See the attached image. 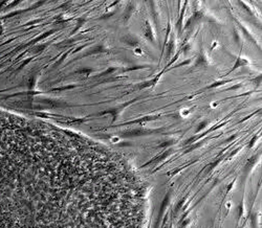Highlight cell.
<instances>
[{"label":"cell","instance_id":"6da1fadb","mask_svg":"<svg viewBox=\"0 0 262 228\" xmlns=\"http://www.w3.org/2000/svg\"><path fill=\"white\" fill-rule=\"evenodd\" d=\"M50 133L0 110V228H67L75 179Z\"/></svg>","mask_w":262,"mask_h":228},{"label":"cell","instance_id":"7a4b0ae2","mask_svg":"<svg viewBox=\"0 0 262 228\" xmlns=\"http://www.w3.org/2000/svg\"><path fill=\"white\" fill-rule=\"evenodd\" d=\"M146 24H147V31H146V37L148 39H150V40H154L153 39V36H152V31H151V28H150V25H149V23L148 22H146Z\"/></svg>","mask_w":262,"mask_h":228},{"label":"cell","instance_id":"3957f363","mask_svg":"<svg viewBox=\"0 0 262 228\" xmlns=\"http://www.w3.org/2000/svg\"><path fill=\"white\" fill-rule=\"evenodd\" d=\"M245 64H248V62H246L245 60H242V59H238V61H237L236 64H235V66L233 67V70H235L236 68H238L239 66H243V65H245Z\"/></svg>","mask_w":262,"mask_h":228},{"label":"cell","instance_id":"277c9868","mask_svg":"<svg viewBox=\"0 0 262 228\" xmlns=\"http://www.w3.org/2000/svg\"><path fill=\"white\" fill-rule=\"evenodd\" d=\"M130 38H131V37H130ZM126 41H127V43L130 44V45H132V46H136L138 44V41L136 40L135 38H131L130 40H127V39H126Z\"/></svg>","mask_w":262,"mask_h":228},{"label":"cell","instance_id":"5b68a950","mask_svg":"<svg viewBox=\"0 0 262 228\" xmlns=\"http://www.w3.org/2000/svg\"><path fill=\"white\" fill-rule=\"evenodd\" d=\"M200 64H205V59L204 57H199L197 61V65H200Z\"/></svg>","mask_w":262,"mask_h":228},{"label":"cell","instance_id":"8992f818","mask_svg":"<svg viewBox=\"0 0 262 228\" xmlns=\"http://www.w3.org/2000/svg\"><path fill=\"white\" fill-rule=\"evenodd\" d=\"M224 82H219V83H215V84H213V85H211V86H209V88H213V87H215V86H220V85H222L223 84Z\"/></svg>","mask_w":262,"mask_h":228}]
</instances>
